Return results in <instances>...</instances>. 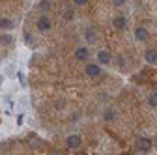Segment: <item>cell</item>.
<instances>
[{
  "mask_svg": "<svg viewBox=\"0 0 157 155\" xmlns=\"http://www.w3.org/2000/svg\"><path fill=\"white\" fill-rule=\"evenodd\" d=\"M135 146H136V151H140V153H148V151H151V148H153L151 140H150V138H146V137L136 138Z\"/></svg>",
  "mask_w": 157,
  "mask_h": 155,
  "instance_id": "obj_1",
  "label": "cell"
},
{
  "mask_svg": "<svg viewBox=\"0 0 157 155\" xmlns=\"http://www.w3.org/2000/svg\"><path fill=\"white\" fill-rule=\"evenodd\" d=\"M66 146L69 148V149H78V148H81L82 146V137H81V134H69V137L66 138Z\"/></svg>",
  "mask_w": 157,
  "mask_h": 155,
  "instance_id": "obj_2",
  "label": "cell"
},
{
  "mask_svg": "<svg viewBox=\"0 0 157 155\" xmlns=\"http://www.w3.org/2000/svg\"><path fill=\"white\" fill-rule=\"evenodd\" d=\"M84 73L90 77V79H95V77L101 75V66L99 64H86L84 66Z\"/></svg>",
  "mask_w": 157,
  "mask_h": 155,
  "instance_id": "obj_3",
  "label": "cell"
},
{
  "mask_svg": "<svg viewBox=\"0 0 157 155\" xmlns=\"http://www.w3.org/2000/svg\"><path fill=\"white\" fill-rule=\"evenodd\" d=\"M51 28H52V23H51V19H49L47 15H41V17L37 19V30H39V32L45 34V32H49Z\"/></svg>",
  "mask_w": 157,
  "mask_h": 155,
  "instance_id": "obj_4",
  "label": "cell"
},
{
  "mask_svg": "<svg viewBox=\"0 0 157 155\" xmlns=\"http://www.w3.org/2000/svg\"><path fill=\"white\" fill-rule=\"evenodd\" d=\"M110 62H112V54L109 51H105V49L97 51V64L99 66H109Z\"/></svg>",
  "mask_w": 157,
  "mask_h": 155,
  "instance_id": "obj_5",
  "label": "cell"
},
{
  "mask_svg": "<svg viewBox=\"0 0 157 155\" xmlns=\"http://www.w3.org/2000/svg\"><path fill=\"white\" fill-rule=\"evenodd\" d=\"M133 36H135L136 41H146L148 37H150V32H148V28H144V26H136L135 32H133Z\"/></svg>",
  "mask_w": 157,
  "mask_h": 155,
  "instance_id": "obj_6",
  "label": "cell"
},
{
  "mask_svg": "<svg viewBox=\"0 0 157 155\" xmlns=\"http://www.w3.org/2000/svg\"><path fill=\"white\" fill-rule=\"evenodd\" d=\"M75 58L78 62H86L90 58V49L88 47H77L75 49Z\"/></svg>",
  "mask_w": 157,
  "mask_h": 155,
  "instance_id": "obj_7",
  "label": "cell"
},
{
  "mask_svg": "<svg viewBox=\"0 0 157 155\" xmlns=\"http://www.w3.org/2000/svg\"><path fill=\"white\" fill-rule=\"evenodd\" d=\"M84 40H86L90 45H94V43L97 41V30H95L94 26H88V28H84Z\"/></svg>",
  "mask_w": 157,
  "mask_h": 155,
  "instance_id": "obj_8",
  "label": "cell"
},
{
  "mask_svg": "<svg viewBox=\"0 0 157 155\" xmlns=\"http://www.w3.org/2000/svg\"><path fill=\"white\" fill-rule=\"evenodd\" d=\"M112 26H114L116 30H124V28L127 26V19H125L124 15H116V17L112 19Z\"/></svg>",
  "mask_w": 157,
  "mask_h": 155,
  "instance_id": "obj_9",
  "label": "cell"
},
{
  "mask_svg": "<svg viewBox=\"0 0 157 155\" xmlns=\"http://www.w3.org/2000/svg\"><path fill=\"white\" fill-rule=\"evenodd\" d=\"M144 60L148 64H157V51L155 49H146L144 51Z\"/></svg>",
  "mask_w": 157,
  "mask_h": 155,
  "instance_id": "obj_10",
  "label": "cell"
},
{
  "mask_svg": "<svg viewBox=\"0 0 157 155\" xmlns=\"http://www.w3.org/2000/svg\"><path fill=\"white\" fill-rule=\"evenodd\" d=\"M103 120H105L107 123H112V122L116 120V110L110 108V107H107V108L103 110Z\"/></svg>",
  "mask_w": 157,
  "mask_h": 155,
  "instance_id": "obj_11",
  "label": "cell"
},
{
  "mask_svg": "<svg viewBox=\"0 0 157 155\" xmlns=\"http://www.w3.org/2000/svg\"><path fill=\"white\" fill-rule=\"evenodd\" d=\"M13 26H15V23L11 21V19H0V30H4V32H10V30H13Z\"/></svg>",
  "mask_w": 157,
  "mask_h": 155,
  "instance_id": "obj_12",
  "label": "cell"
},
{
  "mask_svg": "<svg viewBox=\"0 0 157 155\" xmlns=\"http://www.w3.org/2000/svg\"><path fill=\"white\" fill-rule=\"evenodd\" d=\"M148 105L151 108H157V93H150L148 95Z\"/></svg>",
  "mask_w": 157,
  "mask_h": 155,
  "instance_id": "obj_13",
  "label": "cell"
},
{
  "mask_svg": "<svg viewBox=\"0 0 157 155\" xmlns=\"http://www.w3.org/2000/svg\"><path fill=\"white\" fill-rule=\"evenodd\" d=\"M112 60H114V64H116L118 67H124V66H125V58H124V56H120V54H118V56H114Z\"/></svg>",
  "mask_w": 157,
  "mask_h": 155,
  "instance_id": "obj_14",
  "label": "cell"
},
{
  "mask_svg": "<svg viewBox=\"0 0 157 155\" xmlns=\"http://www.w3.org/2000/svg\"><path fill=\"white\" fill-rule=\"evenodd\" d=\"M0 41H2V45H11L13 37H11V36H8V34H4V36H0Z\"/></svg>",
  "mask_w": 157,
  "mask_h": 155,
  "instance_id": "obj_15",
  "label": "cell"
},
{
  "mask_svg": "<svg viewBox=\"0 0 157 155\" xmlns=\"http://www.w3.org/2000/svg\"><path fill=\"white\" fill-rule=\"evenodd\" d=\"M37 8H39V11H47L49 9V2H47V0H41V2L37 4Z\"/></svg>",
  "mask_w": 157,
  "mask_h": 155,
  "instance_id": "obj_16",
  "label": "cell"
},
{
  "mask_svg": "<svg viewBox=\"0 0 157 155\" xmlns=\"http://www.w3.org/2000/svg\"><path fill=\"white\" fill-rule=\"evenodd\" d=\"M73 4H75L77 8H81V6H86V4H88V0H73Z\"/></svg>",
  "mask_w": 157,
  "mask_h": 155,
  "instance_id": "obj_17",
  "label": "cell"
},
{
  "mask_svg": "<svg viewBox=\"0 0 157 155\" xmlns=\"http://www.w3.org/2000/svg\"><path fill=\"white\" fill-rule=\"evenodd\" d=\"M112 6L122 8V6H125V0H112Z\"/></svg>",
  "mask_w": 157,
  "mask_h": 155,
  "instance_id": "obj_18",
  "label": "cell"
},
{
  "mask_svg": "<svg viewBox=\"0 0 157 155\" xmlns=\"http://www.w3.org/2000/svg\"><path fill=\"white\" fill-rule=\"evenodd\" d=\"M0 84H2V77H0Z\"/></svg>",
  "mask_w": 157,
  "mask_h": 155,
  "instance_id": "obj_19",
  "label": "cell"
},
{
  "mask_svg": "<svg viewBox=\"0 0 157 155\" xmlns=\"http://www.w3.org/2000/svg\"><path fill=\"white\" fill-rule=\"evenodd\" d=\"M105 155H110V153H105Z\"/></svg>",
  "mask_w": 157,
  "mask_h": 155,
  "instance_id": "obj_20",
  "label": "cell"
}]
</instances>
